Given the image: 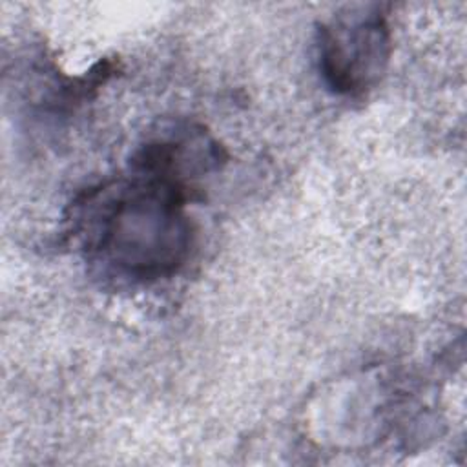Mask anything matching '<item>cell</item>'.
Returning a JSON list of instances; mask_svg holds the SVG:
<instances>
[{"label":"cell","mask_w":467,"mask_h":467,"mask_svg":"<svg viewBox=\"0 0 467 467\" xmlns=\"http://www.w3.org/2000/svg\"><path fill=\"white\" fill-rule=\"evenodd\" d=\"M390 57V31L379 11L337 16L317 29V58L325 82L343 95L374 86Z\"/></svg>","instance_id":"7a4b0ae2"},{"label":"cell","mask_w":467,"mask_h":467,"mask_svg":"<svg viewBox=\"0 0 467 467\" xmlns=\"http://www.w3.org/2000/svg\"><path fill=\"white\" fill-rule=\"evenodd\" d=\"M186 199V184L137 171L93 190L78 219L88 252L131 281L175 274L193 241Z\"/></svg>","instance_id":"6da1fadb"}]
</instances>
